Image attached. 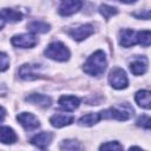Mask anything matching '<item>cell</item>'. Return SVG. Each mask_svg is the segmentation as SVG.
<instances>
[{
    "label": "cell",
    "mask_w": 151,
    "mask_h": 151,
    "mask_svg": "<svg viewBox=\"0 0 151 151\" xmlns=\"http://www.w3.org/2000/svg\"><path fill=\"white\" fill-rule=\"evenodd\" d=\"M106 65H107L106 55L103 51L99 50V51H96L94 53H92L87 58V60L84 64L83 70L88 76L98 77L104 73V71L106 70Z\"/></svg>",
    "instance_id": "obj_1"
},
{
    "label": "cell",
    "mask_w": 151,
    "mask_h": 151,
    "mask_svg": "<svg viewBox=\"0 0 151 151\" xmlns=\"http://www.w3.org/2000/svg\"><path fill=\"white\" fill-rule=\"evenodd\" d=\"M99 113H100L101 119H116V120L125 122L131 117V113H133V109H131L127 105V103H124L120 106L110 107Z\"/></svg>",
    "instance_id": "obj_2"
},
{
    "label": "cell",
    "mask_w": 151,
    "mask_h": 151,
    "mask_svg": "<svg viewBox=\"0 0 151 151\" xmlns=\"http://www.w3.org/2000/svg\"><path fill=\"white\" fill-rule=\"evenodd\" d=\"M44 53L47 58H50L52 60H55V61H67L71 57L70 50L66 47V45H64L60 41L51 42L46 47Z\"/></svg>",
    "instance_id": "obj_3"
},
{
    "label": "cell",
    "mask_w": 151,
    "mask_h": 151,
    "mask_svg": "<svg viewBox=\"0 0 151 151\" xmlns=\"http://www.w3.org/2000/svg\"><path fill=\"white\" fill-rule=\"evenodd\" d=\"M109 83L116 90L126 88L129 85V79L125 71L120 67H114L109 73Z\"/></svg>",
    "instance_id": "obj_4"
},
{
    "label": "cell",
    "mask_w": 151,
    "mask_h": 151,
    "mask_svg": "<svg viewBox=\"0 0 151 151\" xmlns=\"http://www.w3.org/2000/svg\"><path fill=\"white\" fill-rule=\"evenodd\" d=\"M11 42L13 46L19 48H32L38 44V38L32 33H22L14 35Z\"/></svg>",
    "instance_id": "obj_5"
},
{
    "label": "cell",
    "mask_w": 151,
    "mask_h": 151,
    "mask_svg": "<svg viewBox=\"0 0 151 151\" xmlns=\"http://www.w3.org/2000/svg\"><path fill=\"white\" fill-rule=\"evenodd\" d=\"M83 7V0H60L59 14L63 17H68L77 13Z\"/></svg>",
    "instance_id": "obj_6"
},
{
    "label": "cell",
    "mask_w": 151,
    "mask_h": 151,
    "mask_svg": "<svg viewBox=\"0 0 151 151\" xmlns=\"http://www.w3.org/2000/svg\"><path fill=\"white\" fill-rule=\"evenodd\" d=\"M94 32V28L91 24H83L78 27H74L68 31L70 37L76 41H83L90 35H92Z\"/></svg>",
    "instance_id": "obj_7"
},
{
    "label": "cell",
    "mask_w": 151,
    "mask_h": 151,
    "mask_svg": "<svg viewBox=\"0 0 151 151\" xmlns=\"http://www.w3.org/2000/svg\"><path fill=\"white\" fill-rule=\"evenodd\" d=\"M41 66L38 64H24L19 70V77L24 80H34L40 77Z\"/></svg>",
    "instance_id": "obj_8"
},
{
    "label": "cell",
    "mask_w": 151,
    "mask_h": 151,
    "mask_svg": "<svg viewBox=\"0 0 151 151\" xmlns=\"http://www.w3.org/2000/svg\"><path fill=\"white\" fill-rule=\"evenodd\" d=\"M17 120L21 124V126L26 130H35L40 126L39 119L29 112H21L17 116Z\"/></svg>",
    "instance_id": "obj_9"
},
{
    "label": "cell",
    "mask_w": 151,
    "mask_h": 151,
    "mask_svg": "<svg viewBox=\"0 0 151 151\" xmlns=\"http://www.w3.org/2000/svg\"><path fill=\"white\" fill-rule=\"evenodd\" d=\"M119 44L123 47H131L137 44V32L130 28L122 29L119 32Z\"/></svg>",
    "instance_id": "obj_10"
},
{
    "label": "cell",
    "mask_w": 151,
    "mask_h": 151,
    "mask_svg": "<svg viewBox=\"0 0 151 151\" xmlns=\"http://www.w3.org/2000/svg\"><path fill=\"white\" fill-rule=\"evenodd\" d=\"M59 106L64 111H74L80 104V99L76 96H61L59 98Z\"/></svg>",
    "instance_id": "obj_11"
},
{
    "label": "cell",
    "mask_w": 151,
    "mask_h": 151,
    "mask_svg": "<svg viewBox=\"0 0 151 151\" xmlns=\"http://www.w3.org/2000/svg\"><path fill=\"white\" fill-rule=\"evenodd\" d=\"M73 120H74L73 116L67 114V113H58V114H54L50 118L51 125L54 126V127H58V129L71 125L73 123Z\"/></svg>",
    "instance_id": "obj_12"
},
{
    "label": "cell",
    "mask_w": 151,
    "mask_h": 151,
    "mask_svg": "<svg viewBox=\"0 0 151 151\" xmlns=\"http://www.w3.org/2000/svg\"><path fill=\"white\" fill-rule=\"evenodd\" d=\"M52 138H53V134L51 132H40L32 137L31 143L39 149H46L51 144Z\"/></svg>",
    "instance_id": "obj_13"
},
{
    "label": "cell",
    "mask_w": 151,
    "mask_h": 151,
    "mask_svg": "<svg viewBox=\"0 0 151 151\" xmlns=\"http://www.w3.org/2000/svg\"><path fill=\"white\" fill-rule=\"evenodd\" d=\"M22 19V14L19 11L12 8L0 9V20L2 22H18Z\"/></svg>",
    "instance_id": "obj_14"
},
{
    "label": "cell",
    "mask_w": 151,
    "mask_h": 151,
    "mask_svg": "<svg viewBox=\"0 0 151 151\" xmlns=\"http://www.w3.org/2000/svg\"><path fill=\"white\" fill-rule=\"evenodd\" d=\"M130 70L134 76H142L147 70V60L146 58H137L132 63H130Z\"/></svg>",
    "instance_id": "obj_15"
},
{
    "label": "cell",
    "mask_w": 151,
    "mask_h": 151,
    "mask_svg": "<svg viewBox=\"0 0 151 151\" xmlns=\"http://www.w3.org/2000/svg\"><path fill=\"white\" fill-rule=\"evenodd\" d=\"M26 100L33 105L39 106V107H48L51 105V101H52L48 96L40 94V93H33V94L28 96L26 98Z\"/></svg>",
    "instance_id": "obj_16"
},
{
    "label": "cell",
    "mask_w": 151,
    "mask_h": 151,
    "mask_svg": "<svg viewBox=\"0 0 151 151\" xmlns=\"http://www.w3.org/2000/svg\"><path fill=\"white\" fill-rule=\"evenodd\" d=\"M18 139L17 133L9 126H0V142L4 144H13Z\"/></svg>",
    "instance_id": "obj_17"
},
{
    "label": "cell",
    "mask_w": 151,
    "mask_h": 151,
    "mask_svg": "<svg viewBox=\"0 0 151 151\" xmlns=\"http://www.w3.org/2000/svg\"><path fill=\"white\" fill-rule=\"evenodd\" d=\"M134 100L140 107L149 110L150 106H151V93H150V91H147V90L138 91L134 96Z\"/></svg>",
    "instance_id": "obj_18"
},
{
    "label": "cell",
    "mask_w": 151,
    "mask_h": 151,
    "mask_svg": "<svg viewBox=\"0 0 151 151\" xmlns=\"http://www.w3.org/2000/svg\"><path fill=\"white\" fill-rule=\"evenodd\" d=\"M101 119L100 117V113H94V112H91V113H86L84 116H81L79 119H78V124L80 126H93L94 124H97L99 120Z\"/></svg>",
    "instance_id": "obj_19"
},
{
    "label": "cell",
    "mask_w": 151,
    "mask_h": 151,
    "mask_svg": "<svg viewBox=\"0 0 151 151\" xmlns=\"http://www.w3.org/2000/svg\"><path fill=\"white\" fill-rule=\"evenodd\" d=\"M27 27L32 33H46L50 31V25L44 21H32Z\"/></svg>",
    "instance_id": "obj_20"
},
{
    "label": "cell",
    "mask_w": 151,
    "mask_h": 151,
    "mask_svg": "<svg viewBox=\"0 0 151 151\" xmlns=\"http://www.w3.org/2000/svg\"><path fill=\"white\" fill-rule=\"evenodd\" d=\"M150 41H151V33L150 31H140L137 32V44L144 46V47H149L150 46Z\"/></svg>",
    "instance_id": "obj_21"
},
{
    "label": "cell",
    "mask_w": 151,
    "mask_h": 151,
    "mask_svg": "<svg viewBox=\"0 0 151 151\" xmlns=\"http://www.w3.org/2000/svg\"><path fill=\"white\" fill-rule=\"evenodd\" d=\"M99 12L105 19H110L111 17H113V15H116L118 13L117 8H114L112 6H109V5H101L99 7Z\"/></svg>",
    "instance_id": "obj_22"
},
{
    "label": "cell",
    "mask_w": 151,
    "mask_h": 151,
    "mask_svg": "<svg viewBox=\"0 0 151 151\" xmlns=\"http://www.w3.org/2000/svg\"><path fill=\"white\" fill-rule=\"evenodd\" d=\"M100 150H110V151H114V150H123V145H120L118 142H107L100 145L99 147Z\"/></svg>",
    "instance_id": "obj_23"
},
{
    "label": "cell",
    "mask_w": 151,
    "mask_h": 151,
    "mask_svg": "<svg viewBox=\"0 0 151 151\" xmlns=\"http://www.w3.org/2000/svg\"><path fill=\"white\" fill-rule=\"evenodd\" d=\"M60 149L61 150H78L80 149V145L76 142V140H63L61 145H60Z\"/></svg>",
    "instance_id": "obj_24"
},
{
    "label": "cell",
    "mask_w": 151,
    "mask_h": 151,
    "mask_svg": "<svg viewBox=\"0 0 151 151\" xmlns=\"http://www.w3.org/2000/svg\"><path fill=\"white\" fill-rule=\"evenodd\" d=\"M9 67V58L6 53L0 52V72L6 71Z\"/></svg>",
    "instance_id": "obj_25"
},
{
    "label": "cell",
    "mask_w": 151,
    "mask_h": 151,
    "mask_svg": "<svg viewBox=\"0 0 151 151\" xmlns=\"http://www.w3.org/2000/svg\"><path fill=\"white\" fill-rule=\"evenodd\" d=\"M137 125L149 130L150 126H151V119H150L147 116H142V117L138 118V120H137Z\"/></svg>",
    "instance_id": "obj_26"
},
{
    "label": "cell",
    "mask_w": 151,
    "mask_h": 151,
    "mask_svg": "<svg viewBox=\"0 0 151 151\" xmlns=\"http://www.w3.org/2000/svg\"><path fill=\"white\" fill-rule=\"evenodd\" d=\"M5 116H6V111H5V109H4V107H1V106H0V123L4 120Z\"/></svg>",
    "instance_id": "obj_27"
},
{
    "label": "cell",
    "mask_w": 151,
    "mask_h": 151,
    "mask_svg": "<svg viewBox=\"0 0 151 151\" xmlns=\"http://www.w3.org/2000/svg\"><path fill=\"white\" fill-rule=\"evenodd\" d=\"M122 2H124V4H134L137 0H120Z\"/></svg>",
    "instance_id": "obj_28"
}]
</instances>
